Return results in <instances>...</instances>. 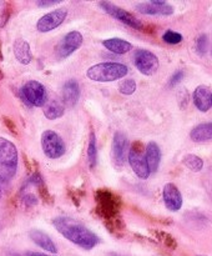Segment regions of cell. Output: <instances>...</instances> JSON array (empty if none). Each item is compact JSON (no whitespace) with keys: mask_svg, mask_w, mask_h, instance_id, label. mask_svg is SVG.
<instances>
[{"mask_svg":"<svg viewBox=\"0 0 212 256\" xmlns=\"http://www.w3.org/2000/svg\"><path fill=\"white\" fill-rule=\"evenodd\" d=\"M17 170V150L10 140L0 138V179H12Z\"/></svg>","mask_w":212,"mask_h":256,"instance_id":"obj_4","label":"cell"},{"mask_svg":"<svg viewBox=\"0 0 212 256\" xmlns=\"http://www.w3.org/2000/svg\"><path fill=\"white\" fill-rule=\"evenodd\" d=\"M190 136L194 142H202L212 140V122H205V124H200L195 126L190 132Z\"/></svg>","mask_w":212,"mask_h":256,"instance_id":"obj_21","label":"cell"},{"mask_svg":"<svg viewBox=\"0 0 212 256\" xmlns=\"http://www.w3.org/2000/svg\"><path fill=\"white\" fill-rule=\"evenodd\" d=\"M129 69L120 62H101L89 68L86 75L90 80L99 82H109L126 76Z\"/></svg>","mask_w":212,"mask_h":256,"instance_id":"obj_3","label":"cell"},{"mask_svg":"<svg viewBox=\"0 0 212 256\" xmlns=\"http://www.w3.org/2000/svg\"><path fill=\"white\" fill-rule=\"evenodd\" d=\"M135 66L141 74L151 76L159 70V58L146 49H139L134 55Z\"/></svg>","mask_w":212,"mask_h":256,"instance_id":"obj_8","label":"cell"},{"mask_svg":"<svg viewBox=\"0 0 212 256\" xmlns=\"http://www.w3.org/2000/svg\"><path fill=\"white\" fill-rule=\"evenodd\" d=\"M0 59H2V55H1V52H0Z\"/></svg>","mask_w":212,"mask_h":256,"instance_id":"obj_37","label":"cell"},{"mask_svg":"<svg viewBox=\"0 0 212 256\" xmlns=\"http://www.w3.org/2000/svg\"><path fill=\"white\" fill-rule=\"evenodd\" d=\"M67 10L66 9H56L52 12H47V14L42 15L36 22V29L40 32H49L51 30L56 29L57 26L64 22L66 19Z\"/></svg>","mask_w":212,"mask_h":256,"instance_id":"obj_11","label":"cell"},{"mask_svg":"<svg viewBox=\"0 0 212 256\" xmlns=\"http://www.w3.org/2000/svg\"><path fill=\"white\" fill-rule=\"evenodd\" d=\"M96 199V212L105 222V225L111 232L122 230V219L120 216L121 202L119 196L106 189L97 190L95 194Z\"/></svg>","mask_w":212,"mask_h":256,"instance_id":"obj_2","label":"cell"},{"mask_svg":"<svg viewBox=\"0 0 212 256\" xmlns=\"http://www.w3.org/2000/svg\"><path fill=\"white\" fill-rule=\"evenodd\" d=\"M26 256H49V255H45V254H41V252H27Z\"/></svg>","mask_w":212,"mask_h":256,"instance_id":"obj_33","label":"cell"},{"mask_svg":"<svg viewBox=\"0 0 212 256\" xmlns=\"http://www.w3.org/2000/svg\"><path fill=\"white\" fill-rule=\"evenodd\" d=\"M29 236L37 246L41 248L42 250H46V252H52V254H56L57 248L54 244V242L51 240V238L49 235H46L45 232H40V230H31L29 232Z\"/></svg>","mask_w":212,"mask_h":256,"instance_id":"obj_17","label":"cell"},{"mask_svg":"<svg viewBox=\"0 0 212 256\" xmlns=\"http://www.w3.org/2000/svg\"><path fill=\"white\" fill-rule=\"evenodd\" d=\"M136 90V82L132 79H126L124 82H120L119 85V92L124 95H131L134 94Z\"/></svg>","mask_w":212,"mask_h":256,"instance_id":"obj_25","label":"cell"},{"mask_svg":"<svg viewBox=\"0 0 212 256\" xmlns=\"http://www.w3.org/2000/svg\"><path fill=\"white\" fill-rule=\"evenodd\" d=\"M80 94H81L80 85L75 79L67 80L62 86V102L66 106H75L79 102Z\"/></svg>","mask_w":212,"mask_h":256,"instance_id":"obj_15","label":"cell"},{"mask_svg":"<svg viewBox=\"0 0 212 256\" xmlns=\"http://www.w3.org/2000/svg\"><path fill=\"white\" fill-rule=\"evenodd\" d=\"M192 99H194V104L200 112H209L210 108L212 105V92H210V89L207 86H197L195 89L194 95H192Z\"/></svg>","mask_w":212,"mask_h":256,"instance_id":"obj_16","label":"cell"},{"mask_svg":"<svg viewBox=\"0 0 212 256\" xmlns=\"http://www.w3.org/2000/svg\"><path fill=\"white\" fill-rule=\"evenodd\" d=\"M1 182H2V180L0 179V190H1Z\"/></svg>","mask_w":212,"mask_h":256,"instance_id":"obj_35","label":"cell"},{"mask_svg":"<svg viewBox=\"0 0 212 256\" xmlns=\"http://www.w3.org/2000/svg\"><path fill=\"white\" fill-rule=\"evenodd\" d=\"M136 9L145 15H171L174 12V8L167 4L166 2L152 0L150 2H140L136 5Z\"/></svg>","mask_w":212,"mask_h":256,"instance_id":"obj_13","label":"cell"},{"mask_svg":"<svg viewBox=\"0 0 212 256\" xmlns=\"http://www.w3.org/2000/svg\"><path fill=\"white\" fill-rule=\"evenodd\" d=\"M64 105L59 100H51L44 108V115L49 120L59 119V118H61L64 115Z\"/></svg>","mask_w":212,"mask_h":256,"instance_id":"obj_22","label":"cell"},{"mask_svg":"<svg viewBox=\"0 0 212 256\" xmlns=\"http://www.w3.org/2000/svg\"><path fill=\"white\" fill-rule=\"evenodd\" d=\"M10 16V5L7 2H4L1 4V8H0V26H4L5 22H7Z\"/></svg>","mask_w":212,"mask_h":256,"instance_id":"obj_28","label":"cell"},{"mask_svg":"<svg viewBox=\"0 0 212 256\" xmlns=\"http://www.w3.org/2000/svg\"><path fill=\"white\" fill-rule=\"evenodd\" d=\"M14 55L16 60L21 64L26 65L32 60L31 50H30V45L26 40L17 39L14 42Z\"/></svg>","mask_w":212,"mask_h":256,"instance_id":"obj_19","label":"cell"},{"mask_svg":"<svg viewBox=\"0 0 212 256\" xmlns=\"http://www.w3.org/2000/svg\"><path fill=\"white\" fill-rule=\"evenodd\" d=\"M99 6L104 10L105 12H107L109 15H111L115 19L120 20L121 22H124L127 26L132 28L135 30H141L142 29V22H140L137 18H135L134 15L130 14L126 10L121 9V8L116 6L115 4L109 2H99Z\"/></svg>","mask_w":212,"mask_h":256,"instance_id":"obj_9","label":"cell"},{"mask_svg":"<svg viewBox=\"0 0 212 256\" xmlns=\"http://www.w3.org/2000/svg\"><path fill=\"white\" fill-rule=\"evenodd\" d=\"M182 162H184V165L187 168V169H190L191 172H201L202 168H204V160H202L200 156H197V155H194V154L185 155L184 159H182Z\"/></svg>","mask_w":212,"mask_h":256,"instance_id":"obj_23","label":"cell"},{"mask_svg":"<svg viewBox=\"0 0 212 256\" xmlns=\"http://www.w3.org/2000/svg\"><path fill=\"white\" fill-rule=\"evenodd\" d=\"M84 38L79 32H70L65 35L61 39V42L57 44L56 52L57 56L60 59H65V58L70 56L72 52H76L80 46L82 45Z\"/></svg>","mask_w":212,"mask_h":256,"instance_id":"obj_10","label":"cell"},{"mask_svg":"<svg viewBox=\"0 0 212 256\" xmlns=\"http://www.w3.org/2000/svg\"><path fill=\"white\" fill-rule=\"evenodd\" d=\"M52 225L69 242H74L77 246L85 250H91L100 242V239L90 232L86 226L79 222L77 220L66 216L55 218L52 220Z\"/></svg>","mask_w":212,"mask_h":256,"instance_id":"obj_1","label":"cell"},{"mask_svg":"<svg viewBox=\"0 0 212 256\" xmlns=\"http://www.w3.org/2000/svg\"><path fill=\"white\" fill-rule=\"evenodd\" d=\"M22 202H24L26 206L30 208V206H34V205L37 204V199H36V196H35V195L26 194V195H24V196H22Z\"/></svg>","mask_w":212,"mask_h":256,"instance_id":"obj_30","label":"cell"},{"mask_svg":"<svg viewBox=\"0 0 212 256\" xmlns=\"http://www.w3.org/2000/svg\"><path fill=\"white\" fill-rule=\"evenodd\" d=\"M147 166H149L150 172H155L159 168L160 162H161V150L156 142H151L146 146V154H145Z\"/></svg>","mask_w":212,"mask_h":256,"instance_id":"obj_18","label":"cell"},{"mask_svg":"<svg viewBox=\"0 0 212 256\" xmlns=\"http://www.w3.org/2000/svg\"><path fill=\"white\" fill-rule=\"evenodd\" d=\"M200 256H201V255H200Z\"/></svg>","mask_w":212,"mask_h":256,"instance_id":"obj_39","label":"cell"},{"mask_svg":"<svg viewBox=\"0 0 212 256\" xmlns=\"http://www.w3.org/2000/svg\"><path fill=\"white\" fill-rule=\"evenodd\" d=\"M4 122H5V124L7 125V128H9V129H10V132H14V134H16V129H15L14 124H12V122H10V119H7V118H4Z\"/></svg>","mask_w":212,"mask_h":256,"instance_id":"obj_32","label":"cell"},{"mask_svg":"<svg viewBox=\"0 0 212 256\" xmlns=\"http://www.w3.org/2000/svg\"><path fill=\"white\" fill-rule=\"evenodd\" d=\"M42 152L49 159H59L65 152L64 140L54 130H46L41 135Z\"/></svg>","mask_w":212,"mask_h":256,"instance_id":"obj_5","label":"cell"},{"mask_svg":"<svg viewBox=\"0 0 212 256\" xmlns=\"http://www.w3.org/2000/svg\"><path fill=\"white\" fill-rule=\"evenodd\" d=\"M109 256H120V255H117V254H110Z\"/></svg>","mask_w":212,"mask_h":256,"instance_id":"obj_34","label":"cell"},{"mask_svg":"<svg viewBox=\"0 0 212 256\" xmlns=\"http://www.w3.org/2000/svg\"><path fill=\"white\" fill-rule=\"evenodd\" d=\"M21 96L32 106H44L47 102V92L44 85L36 80H30L21 88Z\"/></svg>","mask_w":212,"mask_h":256,"instance_id":"obj_6","label":"cell"},{"mask_svg":"<svg viewBox=\"0 0 212 256\" xmlns=\"http://www.w3.org/2000/svg\"><path fill=\"white\" fill-rule=\"evenodd\" d=\"M207 48H209V39H207L206 34H202L197 38L196 40V52L199 55H205L207 52Z\"/></svg>","mask_w":212,"mask_h":256,"instance_id":"obj_27","label":"cell"},{"mask_svg":"<svg viewBox=\"0 0 212 256\" xmlns=\"http://www.w3.org/2000/svg\"><path fill=\"white\" fill-rule=\"evenodd\" d=\"M162 40L167 44H180L182 42V35L180 32H172V30H167L164 35H162Z\"/></svg>","mask_w":212,"mask_h":256,"instance_id":"obj_26","label":"cell"},{"mask_svg":"<svg viewBox=\"0 0 212 256\" xmlns=\"http://www.w3.org/2000/svg\"><path fill=\"white\" fill-rule=\"evenodd\" d=\"M211 54H212V52H211Z\"/></svg>","mask_w":212,"mask_h":256,"instance_id":"obj_38","label":"cell"},{"mask_svg":"<svg viewBox=\"0 0 212 256\" xmlns=\"http://www.w3.org/2000/svg\"><path fill=\"white\" fill-rule=\"evenodd\" d=\"M102 45L106 48L110 52H115V54H126L130 50L132 49L131 42H126L124 39H120V38H111V39H106L102 42Z\"/></svg>","mask_w":212,"mask_h":256,"instance_id":"obj_20","label":"cell"},{"mask_svg":"<svg viewBox=\"0 0 212 256\" xmlns=\"http://www.w3.org/2000/svg\"><path fill=\"white\" fill-rule=\"evenodd\" d=\"M59 2H44V0H42V2H37L36 5L40 8H46V6H51V5H55V4H59Z\"/></svg>","mask_w":212,"mask_h":256,"instance_id":"obj_31","label":"cell"},{"mask_svg":"<svg viewBox=\"0 0 212 256\" xmlns=\"http://www.w3.org/2000/svg\"><path fill=\"white\" fill-rule=\"evenodd\" d=\"M144 148L140 142H135L132 144L131 149L129 150V155H127V159H129L130 166L132 168L135 174L140 178V179H147L150 176V170L147 166L146 159L144 156V152H142Z\"/></svg>","mask_w":212,"mask_h":256,"instance_id":"obj_7","label":"cell"},{"mask_svg":"<svg viewBox=\"0 0 212 256\" xmlns=\"http://www.w3.org/2000/svg\"><path fill=\"white\" fill-rule=\"evenodd\" d=\"M162 199H164L165 206L167 208V210L172 212H179L182 208V195L180 192V190L177 189V186L175 184H166L162 190Z\"/></svg>","mask_w":212,"mask_h":256,"instance_id":"obj_12","label":"cell"},{"mask_svg":"<svg viewBox=\"0 0 212 256\" xmlns=\"http://www.w3.org/2000/svg\"><path fill=\"white\" fill-rule=\"evenodd\" d=\"M87 159H89L90 169H94L97 162V146H96V136L95 132H90L89 148H87Z\"/></svg>","mask_w":212,"mask_h":256,"instance_id":"obj_24","label":"cell"},{"mask_svg":"<svg viewBox=\"0 0 212 256\" xmlns=\"http://www.w3.org/2000/svg\"><path fill=\"white\" fill-rule=\"evenodd\" d=\"M1 195H2V192H1V190H0V199H1Z\"/></svg>","mask_w":212,"mask_h":256,"instance_id":"obj_36","label":"cell"},{"mask_svg":"<svg viewBox=\"0 0 212 256\" xmlns=\"http://www.w3.org/2000/svg\"><path fill=\"white\" fill-rule=\"evenodd\" d=\"M127 148H129L127 138L120 132H115L114 139H112V158L117 165H122L125 162Z\"/></svg>","mask_w":212,"mask_h":256,"instance_id":"obj_14","label":"cell"},{"mask_svg":"<svg viewBox=\"0 0 212 256\" xmlns=\"http://www.w3.org/2000/svg\"><path fill=\"white\" fill-rule=\"evenodd\" d=\"M182 79H184V72H182V70H179V72H176L171 76V79H170L169 82V86H176L177 84H180V82H181Z\"/></svg>","mask_w":212,"mask_h":256,"instance_id":"obj_29","label":"cell"}]
</instances>
